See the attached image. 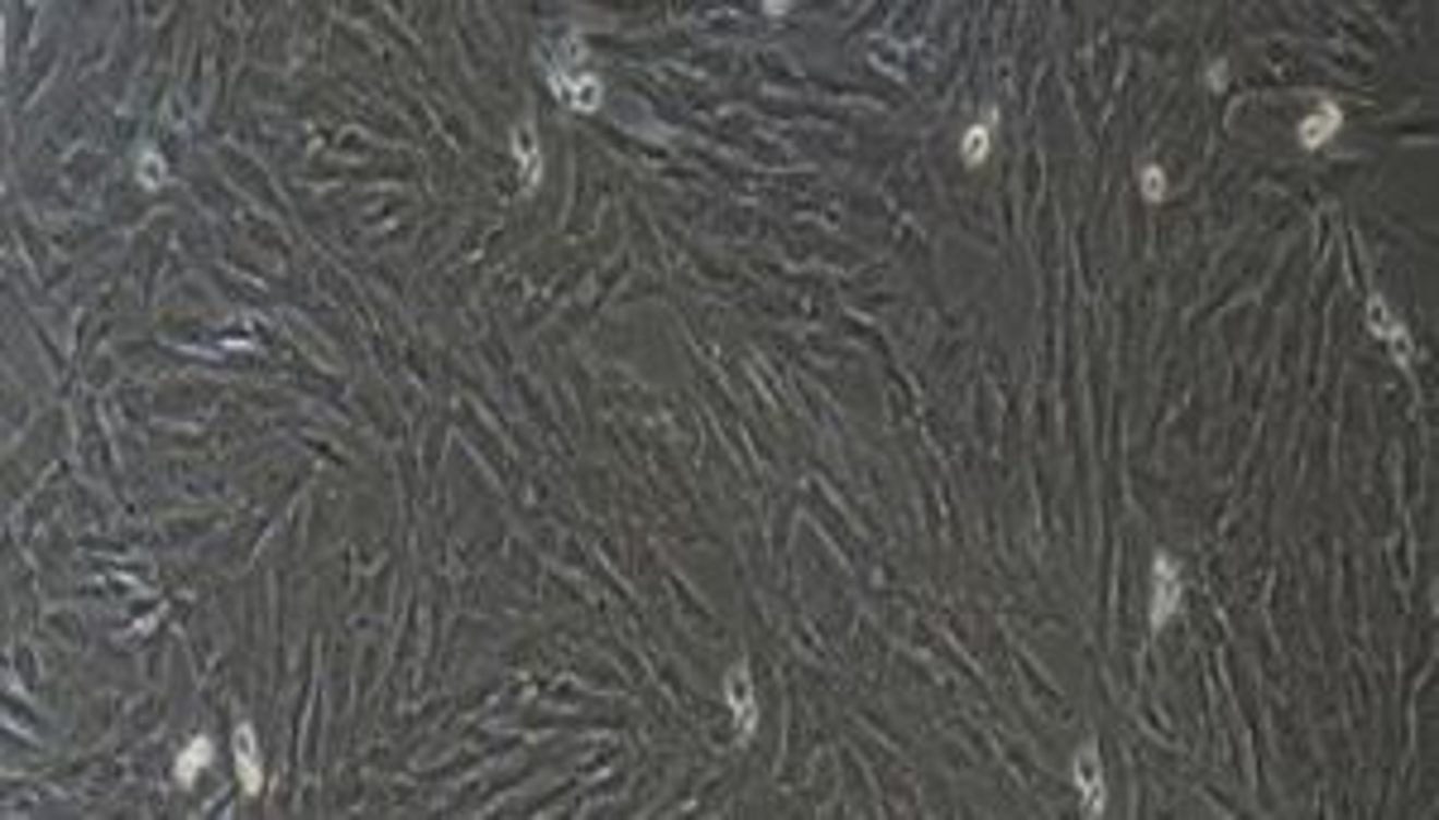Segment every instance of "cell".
I'll return each instance as SVG.
<instances>
[{
    "label": "cell",
    "instance_id": "6da1fadb",
    "mask_svg": "<svg viewBox=\"0 0 1439 820\" xmlns=\"http://www.w3.org/2000/svg\"><path fill=\"white\" fill-rule=\"evenodd\" d=\"M548 82H552V92H557L562 101L572 106V111H580V116L596 111L600 96H604L600 77L586 68V48H580L576 34H572V63H552V68H548Z\"/></svg>",
    "mask_w": 1439,
    "mask_h": 820
},
{
    "label": "cell",
    "instance_id": "7a4b0ae2",
    "mask_svg": "<svg viewBox=\"0 0 1439 820\" xmlns=\"http://www.w3.org/2000/svg\"><path fill=\"white\" fill-rule=\"evenodd\" d=\"M1180 600H1185V581H1180V562L1171 552H1156L1152 557V595H1147V619L1152 629H1166L1171 619L1180 614Z\"/></svg>",
    "mask_w": 1439,
    "mask_h": 820
},
{
    "label": "cell",
    "instance_id": "3957f363",
    "mask_svg": "<svg viewBox=\"0 0 1439 820\" xmlns=\"http://www.w3.org/2000/svg\"><path fill=\"white\" fill-rule=\"evenodd\" d=\"M1368 322H1372V336L1387 346V351H1392V360H1396L1401 370L1416 365V346H1411L1406 327H1401V317L1392 312V303H1387L1382 293H1372V298H1368Z\"/></svg>",
    "mask_w": 1439,
    "mask_h": 820
},
{
    "label": "cell",
    "instance_id": "277c9868",
    "mask_svg": "<svg viewBox=\"0 0 1439 820\" xmlns=\"http://www.w3.org/2000/svg\"><path fill=\"white\" fill-rule=\"evenodd\" d=\"M1339 130H1344V111H1339V101H1329V96H1320V101L1296 120V140H1300V149H1310V154L1324 149V144H1334Z\"/></svg>",
    "mask_w": 1439,
    "mask_h": 820
},
{
    "label": "cell",
    "instance_id": "5b68a950",
    "mask_svg": "<svg viewBox=\"0 0 1439 820\" xmlns=\"http://www.w3.org/2000/svg\"><path fill=\"white\" fill-rule=\"evenodd\" d=\"M1075 787H1080V797H1084V816H1104L1108 787H1104V773H1099L1094 744H1084V749L1075 753Z\"/></svg>",
    "mask_w": 1439,
    "mask_h": 820
},
{
    "label": "cell",
    "instance_id": "8992f818",
    "mask_svg": "<svg viewBox=\"0 0 1439 820\" xmlns=\"http://www.w3.org/2000/svg\"><path fill=\"white\" fill-rule=\"evenodd\" d=\"M231 744H236V777H240V787H245V792H260V787H264V768H260V749H255V729H250V725H236Z\"/></svg>",
    "mask_w": 1439,
    "mask_h": 820
},
{
    "label": "cell",
    "instance_id": "52a82bcc",
    "mask_svg": "<svg viewBox=\"0 0 1439 820\" xmlns=\"http://www.w3.org/2000/svg\"><path fill=\"white\" fill-rule=\"evenodd\" d=\"M724 701H730L734 720H740V739H748V734H754L758 710H754V686H748V672H744V667H730V682H724Z\"/></svg>",
    "mask_w": 1439,
    "mask_h": 820
},
{
    "label": "cell",
    "instance_id": "ba28073f",
    "mask_svg": "<svg viewBox=\"0 0 1439 820\" xmlns=\"http://www.w3.org/2000/svg\"><path fill=\"white\" fill-rule=\"evenodd\" d=\"M514 154H518V168H524V188H538L542 183V149H538L533 125L514 130Z\"/></svg>",
    "mask_w": 1439,
    "mask_h": 820
},
{
    "label": "cell",
    "instance_id": "9c48e42d",
    "mask_svg": "<svg viewBox=\"0 0 1439 820\" xmlns=\"http://www.w3.org/2000/svg\"><path fill=\"white\" fill-rule=\"evenodd\" d=\"M994 125H998V116L988 111V120H979V125L964 130V140H960V159L970 164V168H979V164L988 159V149H994Z\"/></svg>",
    "mask_w": 1439,
    "mask_h": 820
},
{
    "label": "cell",
    "instance_id": "30bf717a",
    "mask_svg": "<svg viewBox=\"0 0 1439 820\" xmlns=\"http://www.w3.org/2000/svg\"><path fill=\"white\" fill-rule=\"evenodd\" d=\"M207 763H212V739H207V734H197V739H192L188 749H183V758H178V782H183V787H192V782H197V773H202Z\"/></svg>",
    "mask_w": 1439,
    "mask_h": 820
},
{
    "label": "cell",
    "instance_id": "8fae6325",
    "mask_svg": "<svg viewBox=\"0 0 1439 820\" xmlns=\"http://www.w3.org/2000/svg\"><path fill=\"white\" fill-rule=\"evenodd\" d=\"M1138 178H1142V197L1147 202H1166V168L1156 159H1142L1138 164Z\"/></svg>",
    "mask_w": 1439,
    "mask_h": 820
},
{
    "label": "cell",
    "instance_id": "7c38bea8",
    "mask_svg": "<svg viewBox=\"0 0 1439 820\" xmlns=\"http://www.w3.org/2000/svg\"><path fill=\"white\" fill-rule=\"evenodd\" d=\"M140 178H144V183H149V188H164V178H168V173H164V159H159V154H154V149H149V154H144V159H140Z\"/></svg>",
    "mask_w": 1439,
    "mask_h": 820
},
{
    "label": "cell",
    "instance_id": "4fadbf2b",
    "mask_svg": "<svg viewBox=\"0 0 1439 820\" xmlns=\"http://www.w3.org/2000/svg\"><path fill=\"white\" fill-rule=\"evenodd\" d=\"M1204 82H1209V87H1214V92H1224V87H1228V63H1209Z\"/></svg>",
    "mask_w": 1439,
    "mask_h": 820
}]
</instances>
